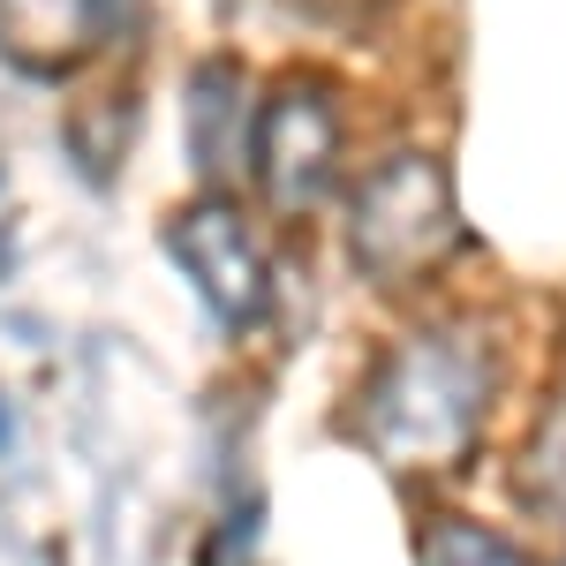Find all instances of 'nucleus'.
<instances>
[{"label":"nucleus","instance_id":"1","mask_svg":"<svg viewBox=\"0 0 566 566\" xmlns=\"http://www.w3.org/2000/svg\"><path fill=\"white\" fill-rule=\"evenodd\" d=\"M499 348L469 317H431L400 333L355 392V438L392 476H453L491 431Z\"/></svg>","mask_w":566,"mask_h":566},{"label":"nucleus","instance_id":"2","mask_svg":"<svg viewBox=\"0 0 566 566\" xmlns=\"http://www.w3.org/2000/svg\"><path fill=\"white\" fill-rule=\"evenodd\" d=\"M469 250V219L453 197V175L431 151H386L348 189V264L378 295L431 287Z\"/></svg>","mask_w":566,"mask_h":566},{"label":"nucleus","instance_id":"3","mask_svg":"<svg viewBox=\"0 0 566 566\" xmlns=\"http://www.w3.org/2000/svg\"><path fill=\"white\" fill-rule=\"evenodd\" d=\"M340 106L317 76H287L258 98L250 114V181L280 219H310L333 189H340Z\"/></svg>","mask_w":566,"mask_h":566},{"label":"nucleus","instance_id":"4","mask_svg":"<svg viewBox=\"0 0 566 566\" xmlns=\"http://www.w3.org/2000/svg\"><path fill=\"white\" fill-rule=\"evenodd\" d=\"M167 258L181 264V280L205 295L227 333H258L264 310H272V264H264V242L250 234V219L234 197H197L167 219Z\"/></svg>","mask_w":566,"mask_h":566},{"label":"nucleus","instance_id":"5","mask_svg":"<svg viewBox=\"0 0 566 566\" xmlns=\"http://www.w3.org/2000/svg\"><path fill=\"white\" fill-rule=\"evenodd\" d=\"M144 0H0V61L15 76L69 84L136 31Z\"/></svg>","mask_w":566,"mask_h":566},{"label":"nucleus","instance_id":"6","mask_svg":"<svg viewBox=\"0 0 566 566\" xmlns=\"http://www.w3.org/2000/svg\"><path fill=\"white\" fill-rule=\"evenodd\" d=\"M250 114L242 106V69L234 61H205L197 69V167L227 175V167H250Z\"/></svg>","mask_w":566,"mask_h":566},{"label":"nucleus","instance_id":"7","mask_svg":"<svg viewBox=\"0 0 566 566\" xmlns=\"http://www.w3.org/2000/svg\"><path fill=\"white\" fill-rule=\"evenodd\" d=\"M416 566H544V559H528L506 528H483L469 514H431L416 528Z\"/></svg>","mask_w":566,"mask_h":566},{"label":"nucleus","instance_id":"8","mask_svg":"<svg viewBox=\"0 0 566 566\" xmlns=\"http://www.w3.org/2000/svg\"><path fill=\"white\" fill-rule=\"evenodd\" d=\"M514 491H522L528 514H552L566 528V400H552V416L536 423L522 469H514Z\"/></svg>","mask_w":566,"mask_h":566},{"label":"nucleus","instance_id":"9","mask_svg":"<svg viewBox=\"0 0 566 566\" xmlns=\"http://www.w3.org/2000/svg\"><path fill=\"white\" fill-rule=\"evenodd\" d=\"M287 8H310V15H333V23H363V15H378L386 0H287Z\"/></svg>","mask_w":566,"mask_h":566},{"label":"nucleus","instance_id":"10","mask_svg":"<svg viewBox=\"0 0 566 566\" xmlns=\"http://www.w3.org/2000/svg\"><path fill=\"white\" fill-rule=\"evenodd\" d=\"M0 272H8V175H0Z\"/></svg>","mask_w":566,"mask_h":566},{"label":"nucleus","instance_id":"11","mask_svg":"<svg viewBox=\"0 0 566 566\" xmlns=\"http://www.w3.org/2000/svg\"><path fill=\"white\" fill-rule=\"evenodd\" d=\"M559 566H566V559H559Z\"/></svg>","mask_w":566,"mask_h":566}]
</instances>
